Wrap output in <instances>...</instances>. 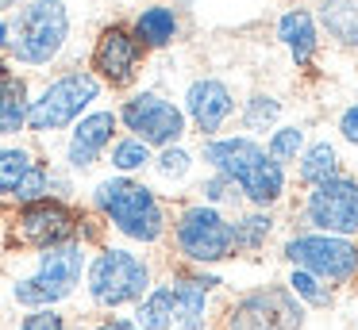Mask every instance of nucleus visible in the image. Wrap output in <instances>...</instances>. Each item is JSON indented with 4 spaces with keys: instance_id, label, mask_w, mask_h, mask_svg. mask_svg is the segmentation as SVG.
<instances>
[{
    "instance_id": "2eb2a0df",
    "label": "nucleus",
    "mask_w": 358,
    "mask_h": 330,
    "mask_svg": "<svg viewBox=\"0 0 358 330\" xmlns=\"http://www.w3.org/2000/svg\"><path fill=\"white\" fill-rule=\"evenodd\" d=\"M143 58H147V50L135 43L131 27L127 23H108L93 43V69L89 73L104 89H131L143 73Z\"/></svg>"
},
{
    "instance_id": "b1692460",
    "label": "nucleus",
    "mask_w": 358,
    "mask_h": 330,
    "mask_svg": "<svg viewBox=\"0 0 358 330\" xmlns=\"http://www.w3.org/2000/svg\"><path fill=\"white\" fill-rule=\"evenodd\" d=\"M27 104H31V89L20 73L0 69V138L24 135L27 130Z\"/></svg>"
},
{
    "instance_id": "dca6fc26",
    "label": "nucleus",
    "mask_w": 358,
    "mask_h": 330,
    "mask_svg": "<svg viewBox=\"0 0 358 330\" xmlns=\"http://www.w3.org/2000/svg\"><path fill=\"white\" fill-rule=\"evenodd\" d=\"M120 135V119L116 107L96 104L93 112H85L70 130H66V146H62V169L66 173H89L104 161L112 138Z\"/></svg>"
},
{
    "instance_id": "6e6552de",
    "label": "nucleus",
    "mask_w": 358,
    "mask_h": 330,
    "mask_svg": "<svg viewBox=\"0 0 358 330\" xmlns=\"http://www.w3.org/2000/svg\"><path fill=\"white\" fill-rule=\"evenodd\" d=\"M308 311L293 299L281 280L255 284L220 307L216 330H304Z\"/></svg>"
},
{
    "instance_id": "412c9836",
    "label": "nucleus",
    "mask_w": 358,
    "mask_h": 330,
    "mask_svg": "<svg viewBox=\"0 0 358 330\" xmlns=\"http://www.w3.org/2000/svg\"><path fill=\"white\" fill-rule=\"evenodd\" d=\"M293 173H296V184H301V188H312V184H320V181L339 177L343 173L339 146H335L327 135L324 138H308V146H304V153L296 158Z\"/></svg>"
},
{
    "instance_id": "2f4dec72",
    "label": "nucleus",
    "mask_w": 358,
    "mask_h": 330,
    "mask_svg": "<svg viewBox=\"0 0 358 330\" xmlns=\"http://www.w3.org/2000/svg\"><path fill=\"white\" fill-rule=\"evenodd\" d=\"M335 135H339L347 146H355V150H358V100H355V104H347L339 115H335Z\"/></svg>"
},
{
    "instance_id": "4be33fe9",
    "label": "nucleus",
    "mask_w": 358,
    "mask_h": 330,
    "mask_svg": "<svg viewBox=\"0 0 358 330\" xmlns=\"http://www.w3.org/2000/svg\"><path fill=\"white\" fill-rule=\"evenodd\" d=\"M273 234H278V215L266 211V207H243V211L231 215L235 257H243V253H262Z\"/></svg>"
},
{
    "instance_id": "ddd939ff",
    "label": "nucleus",
    "mask_w": 358,
    "mask_h": 330,
    "mask_svg": "<svg viewBox=\"0 0 358 330\" xmlns=\"http://www.w3.org/2000/svg\"><path fill=\"white\" fill-rule=\"evenodd\" d=\"M78 227H81V211L73 207V200L47 196V200L16 207V215H12V242L24 246V250H47V246L78 238Z\"/></svg>"
},
{
    "instance_id": "f704fd0d",
    "label": "nucleus",
    "mask_w": 358,
    "mask_h": 330,
    "mask_svg": "<svg viewBox=\"0 0 358 330\" xmlns=\"http://www.w3.org/2000/svg\"><path fill=\"white\" fill-rule=\"evenodd\" d=\"M8 8H16V0H0V15L8 12Z\"/></svg>"
},
{
    "instance_id": "39448f33",
    "label": "nucleus",
    "mask_w": 358,
    "mask_h": 330,
    "mask_svg": "<svg viewBox=\"0 0 358 330\" xmlns=\"http://www.w3.org/2000/svg\"><path fill=\"white\" fill-rule=\"evenodd\" d=\"M170 246L181 265H193V269L227 265V261H235L231 215L216 211L201 200H185L170 215Z\"/></svg>"
},
{
    "instance_id": "9b49d317",
    "label": "nucleus",
    "mask_w": 358,
    "mask_h": 330,
    "mask_svg": "<svg viewBox=\"0 0 358 330\" xmlns=\"http://www.w3.org/2000/svg\"><path fill=\"white\" fill-rule=\"evenodd\" d=\"M301 230L358 238V177H350L347 169H343L331 181H320V184H312V188H304Z\"/></svg>"
},
{
    "instance_id": "f8f14e48",
    "label": "nucleus",
    "mask_w": 358,
    "mask_h": 330,
    "mask_svg": "<svg viewBox=\"0 0 358 330\" xmlns=\"http://www.w3.org/2000/svg\"><path fill=\"white\" fill-rule=\"evenodd\" d=\"M173 303V330H216L220 307L216 292L224 288V276L216 269L178 265L170 276H162Z\"/></svg>"
},
{
    "instance_id": "72a5a7b5",
    "label": "nucleus",
    "mask_w": 358,
    "mask_h": 330,
    "mask_svg": "<svg viewBox=\"0 0 358 330\" xmlns=\"http://www.w3.org/2000/svg\"><path fill=\"white\" fill-rule=\"evenodd\" d=\"M8 38H12V31H8V15H0V54H8Z\"/></svg>"
},
{
    "instance_id": "aec40b11",
    "label": "nucleus",
    "mask_w": 358,
    "mask_h": 330,
    "mask_svg": "<svg viewBox=\"0 0 358 330\" xmlns=\"http://www.w3.org/2000/svg\"><path fill=\"white\" fill-rule=\"evenodd\" d=\"M316 27L327 35V43L339 50H358V0H320Z\"/></svg>"
},
{
    "instance_id": "f257e3e1",
    "label": "nucleus",
    "mask_w": 358,
    "mask_h": 330,
    "mask_svg": "<svg viewBox=\"0 0 358 330\" xmlns=\"http://www.w3.org/2000/svg\"><path fill=\"white\" fill-rule=\"evenodd\" d=\"M196 161L208 173H220L224 181H231L235 192L243 196V207H266V211H273L289 196V169H281L266 153V146L258 138L243 135V130L201 138Z\"/></svg>"
},
{
    "instance_id": "f03ea898",
    "label": "nucleus",
    "mask_w": 358,
    "mask_h": 330,
    "mask_svg": "<svg viewBox=\"0 0 358 330\" xmlns=\"http://www.w3.org/2000/svg\"><path fill=\"white\" fill-rule=\"evenodd\" d=\"M93 215L135 250H155L170 238V207L139 177H101L89 188Z\"/></svg>"
},
{
    "instance_id": "393cba45",
    "label": "nucleus",
    "mask_w": 358,
    "mask_h": 330,
    "mask_svg": "<svg viewBox=\"0 0 358 330\" xmlns=\"http://www.w3.org/2000/svg\"><path fill=\"white\" fill-rule=\"evenodd\" d=\"M281 115H285V100L281 96H273V92H250V96L239 104L235 119H239L243 135H250V138L262 142V138L281 123Z\"/></svg>"
},
{
    "instance_id": "a878e982",
    "label": "nucleus",
    "mask_w": 358,
    "mask_h": 330,
    "mask_svg": "<svg viewBox=\"0 0 358 330\" xmlns=\"http://www.w3.org/2000/svg\"><path fill=\"white\" fill-rule=\"evenodd\" d=\"M150 158H155V150L131 135H116L108 153H104V161H108V169L116 177H143L150 169Z\"/></svg>"
},
{
    "instance_id": "9d476101",
    "label": "nucleus",
    "mask_w": 358,
    "mask_h": 330,
    "mask_svg": "<svg viewBox=\"0 0 358 330\" xmlns=\"http://www.w3.org/2000/svg\"><path fill=\"white\" fill-rule=\"evenodd\" d=\"M116 119H120V127H124V135L147 142L150 150L178 146V142H185V135H189L181 104L173 96H166V92H158V89H135L127 100H120Z\"/></svg>"
},
{
    "instance_id": "4468645a",
    "label": "nucleus",
    "mask_w": 358,
    "mask_h": 330,
    "mask_svg": "<svg viewBox=\"0 0 358 330\" xmlns=\"http://www.w3.org/2000/svg\"><path fill=\"white\" fill-rule=\"evenodd\" d=\"M181 112H185V123L193 135L201 138H216L227 130V123L235 119V112H239V96H235V89L224 81V77L216 73H204V77H193V81L185 84V92H181Z\"/></svg>"
},
{
    "instance_id": "c9c22d12",
    "label": "nucleus",
    "mask_w": 358,
    "mask_h": 330,
    "mask_svg": "<svg viewBox=\"0 0 358 330\" xmlns=\"http://www.w3.org/2000/svg\"><path fill=\"white\" fill-rule=\"evenodd\" d=\"M355 330H358V322H355Z\"/></svg>"
},
{
    "instance_id": "1a4fd4ad",
    "label": "nucleus",
    "mask_w": 358,
    "mask_h": 330,
    "mask_svg": "<svg viewBox=\"0 0 358 330\" xmlns=\"http://www.w3.org/2000/svg\"><path fill=\"white\" fill-rule=\"evenodd\" d=\"M281 257L289 269L320 276L335 292L358 280V242L339 234H320V230H293L281 242Z\"/></svg>"
},
{
    "instance_id": "0eeeda50",
    "label": "nucleus",
    "mask_w": 358,
    "mask_h": 330,
    "mask_svg": "<svg viewBox=\"0 0 358 330\" xmlns=\"http://www.w3.org/2000/svg\"><path fill=\"white\" fill-rule=\"evenodd\" d=\"M101 96H104V84L89 69H66V73L50 77L39 92H31V104H27V135H35V138L62 135L85 112H93Z\"/></svg>"
},
{
    "instance_id": "7c9ffc66",
    "label": "nucleus",
    "mask_w": 358,
    "mask_h": 330,
    "mask_svg": "<svg viewBox=\"0 0 358 330\" xmlns=\"http://www.w3.org/2000/svg\"><path fill=\"white\" fill-rule=\"evenodd\" d=\"M16 330H70V319L58 307H39V311H24Z\"/></svg>"
},
{
    "instance_id": "a211bd4d",
    "label": "nucleus",
    "mask_w": 358,
    "mask_h": 330,
    "mask_svg": "<svg viewBox=\"0 0 358 330\" xmlns=\"http://www.w3.org/2000/svg\"><path fill=\"white\" fill-rule=\"evenodd\" d=\"M196 153L189 150L185 142H178V146H166V150H155V158H150V169L147 173L155 177V184L150 188L158 192V196H173L178 188H185L189 181H193V173H196Z\"/></svg>"
},
{
    "instance_id": "f3484780",
    "label": "nucleus",
    "mask_w": 358,
    "mask_h": 330,
    "mask_svg": "<svg viewBox=\"0 0 358 330\" xmlns=\"http://www.w3.org/2000/svg\"><path fill=\"white\" fill-rule=\"evenodd\" d=\"M273 31H278V43L285 46L289 61H293L296 69H312V61L320 58V43H324L312 8H304V4L285 8V12L278 15V27Z\"/></svg>"
},
{
    "instance_id": "6ab92c4d",
    "label": "nucleus",
    "mask_w": 358,
    "mask_h": 330,
    "mask_svg": "<svg viewBox=\"0 0 358 330\" xmlns=\"http://www.w3.org/2000/svg\"><path fill=\"white\" fill-rule=\"evenodd\" d=\"M131 35L143 50H166L178 43L181 35V15L170 4H147L139 8V15L131 20Z\"/></svg>"
},
{
    "instance_id": "7ed1b4c3",
    "label": "nucleus",
    "mask_w": 358,
    "mask_h": 330,
    "mask_svg": "<svg viewBox=\"0 0 358 330\" xmlns=\"http://www.w3.org/2000/svg\"><path fill=\"white\" fill-rule=\"evenodd\" d=\"M89 246L81 238L47 246V250H31V261L20 276H12L8 296L24 311H39V307H62L66 299H73L85 280L89 265Z\"/></svg>"
},
{
    "instance_id": "c85d7f7f",
    "label": "nucleus",
    "mask_w": 358,
    "mask_h": 330,
    "mask_svg": "<svg viewBox=\"0 0 358 330\" xmlns=\"http://www.w3.org/2000/svg\"><path fill=\"white\" fill-rule=\"evenodd\" d=\"M262 146L281 169H289V165H296V158H301L304 146H308V127H304V123H278V127L266 135Z\"/></svg>"
},
{
    "instance_id": "20e7f679",
    "label": "nucleus",
    "mask_w": 358,
    "mask_h": 330,
    "mask_svg": "<svg viewBox=\"0 0 358 330\" xmlns=\"http://www.w3.org/2000/svg\"><path fill=\"white\" fill-rule=\"evenodd\" d=\"M155 280L158 273L147 253L135 250V246L108 242L89 253L81 288H85L89 307H96V311H124V307L139 303L155 288Z\"/></svg>"
},
{
    "instance_id": "c756f323",
    "label": "nucleus",
    "mask_w": 358,
    "mask_h": 330,
    "mask_svg": "<svg viewBox=\"0 0 358 330\" xmlns=\"http://www.w3.org/2000/svg\"><path fill=\"white\" fill-rule=\"evenodd\" d=\"M196 200L208 207H216V211L231 215V211H243V196L235 192L231 181H224L220 173H204L201 181H196Z\"/></svg>"
},
{
    "instance_id": "473e14b6",
    "label": "nucleus",
    "mask_w": 358,
    "mask_h": 330,
    "mask_svg": "<svg viewBox=\"0 0 358 330\" xmlns=\"http://www.w3.org/2000/svg\"><path fill=\"white\" fill-rule=\"evenodd\" d=\"M89 330H139V327H135V322L127 319V315H108V319L93 322Z\"/></svg>"
},
{
    "instance_id": "cd10ccee",
    "label": "nucleus",
    "mask_w": 358,
    "mask_h": 330,
    "mask_svg": "<svg viewBox=\"0 0 358 330\" xmlns=\"http://www.w3.org/2000/svg\"><path fill=\"white\" fill-rule=\"evenodd\" d=\"M281 284L293 292V299L304 307V311H327V307H335V296H339L331 284H324L320 276L304 273V269H289Z\"/></svg>"
},
{
    "instance_id": "5701e85b",
    "label": "nucleus",
    "mask_w": 358,
    "mask_h": 330,
    "mask_svg": "<svg viewBox=\"0 0 358 330\" xmlns=\"http://www.w3.org/2000/svg\"><path fill=\"white\" fill-rule=\"evenodd\" d=\"M39 153L31 150V146L24 142H0V200L4 204L16 207L20 192H24L27 177L35 173V165H39Z\"/></svg>"
},
{
    "instance_id": "423d86ee",
    "label": "nucleus",
    "mask_w": 358,
    "mask_h": 330,
    "mask_svg": "<svg viewBox=\"0 0 358 330\" xmlns=\"http://www.w3.org/2000/svg\"><path fill=\"white\" fill-rule=\"evenodd\" d=\"M8 58L24 69H43L70 43V8L66 0H27L8 15Z\"/></svg>"
},
{
    "instance_id": "bb28decb",
    "label": "nucleus",
    "mask_w": 358,
    "mask_h": 330,
    "mask_svg": "<svg viewBox=\"0 0 358 330\" xmlns=\"http://www.w3.org/2000/svg\"><path fill=\"white\" fill-rule=\"evenodd\" d=\"M127 319L139 330H173V303H170V288L166 280H155V288L131 307Z\"/></svg>"
}]
</instances>
